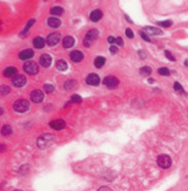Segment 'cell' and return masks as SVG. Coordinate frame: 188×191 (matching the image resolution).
<instances>
[{"label": "cell", "instance_id": "obj_36", "mask_svg": "<svg viewBox=\"0 0 188 191\" xmlns=\"http://www.w3.org/2000/svg\"><path fill=\"white\" fill-rule=\"evenodd\" d=\"M125 35H126V37H127V38H130V39H132V38L134 37V33H133V31H132L131 29H129V28L125 30Z\"/></svg>", "mask_w": 188, "mask_h": 191}, {"label": "cell", "instance_id": "obj_25", "mask_svg": "<svg viewBox=\"0 0 188 191\" xmlns=\"http://www.w3.org/2000/svg\"><path fill=\"white\" fill-rule=\"evenodd\" d=\"M13 134V129H12V127L9 125V124H5V125H2V128H1V135L2 136H11Z\"/></svg>", "mask_w": 188, "mask_h": 191}, {"label": "cell", "instance_id": "obj_40", "mask_svg": "<svg viewBox=\"0 0 188 191\" xmlns=\"http://www.w3.org/2000/svg\"><path fill=\"white\" fill-rule=\"evenodd\" d=\"M108 43H109V44H115V43H116V38H114V37H111V36L108 37Z\"/></svg>", "mask_w": 188, "mask_h": 191}, {"label": "cell", "instance_id": "obj_24", "mask_svg": "<svg viewBox=\"0 0 188 191\" xmlns=\"http://www.w3.org/2000/svg\"><path fill=\"white\" fill-rule=\"evenodd\" d=\"M105 63H106V58H103V56H96L94 60V66L98 69L102 68L105 66Z\"/></svg>", "mask_w": 188, "mask_h": 191}, {"label": "cell", "instance_id": "obj_11", "mask_svg": "<svg viewBox=\"0 0 188 191\" xmlns=\"http://www.w3.org/2000/svg\"><path fill=\"white\" fill-rule=\"evenodd\" d=\"M142 31H145L149 36H161V35H163V31L157 27H145L142 29Z\"/></svg>", "mask_w": 188, "mask_h": 191}, {"label": "cell", "instance_id": "obj_31", "mask_svg": "<svg viewBox=\"0 0 188 191\" xmlns=\"http://www.w3.org/2000/svg\"><path fill=\"white\" fill-rule=\"evenodd\" d=\"M44 90H45L46 93H53L54 91H55V88H54V85H52V84H45L44 85Z\"/></svg>", "mask_w": 188, "mask_h": 191}, {"label": "cell", "instance_id": "obj_32", "mask_svg": "<svg viewBox=\"0 0 188 191\" xmlns=\"http://www.w3.org/2000/svg\"><path fill=\"white\" fill-rule=\"evenodd\" d=\"M164 54H165V56H166V58H168L170 61H172V62H175V60H177V59H175V56L172 54L170 51H164Z\"/></svg>", "mask_w": 188, "mask_h": 191}, {"label": "cell", "instance_id": "obj_10", "mask_svg": "<svg viewBox=\"0 0 188 191\" xmlns=\"http://www.w3.org/2000/svg\"><path fill=\"white\" fill-rule=\"evenodd\" d=\"M39 65L44 68H48L52 65V58L49 54H41L39 58Z\"/></svg>", "mask_w": 188, "mask_h": 191}, {"label": "cell", "instance_id": "obj_22", "mask_svg": "<svg viewBox=\"0 0 188 191\" xmlns=\"http://www.w3.org/2000/svg\"><path fill=\"white\" fill-rule=\"evenodd\" d=\"M56 68H57V70H60V71H66L68 69L67 61L63 60V59L57 60V61H56Z\"/></svg>", "mask_w": 188, "mask_h": 191}, {"label": "cell", "instance_id": "obj_34", "mask_svg": "<svg viewBox=\"0 0 188 191\" xmlns=\"http://www.w3.org/2000/svg\"><path fill=\"white\" fill-rule=\"evenodd\" d=\"M11 91V88L7 86V85H1V96H5L7 93H9Z\"/></svg>", "mask_w": 188, "mask_h": 191}, {"label": "cell", "instance_id": "obj_30", "mask_svg": "<svg viewBox=\"0 0 188 191\" xmlns=\"http://www.w3.org/2000/svg\"><path fill=\"white\" fill-rule=\"evenodd\" d=\"M151 73H153V70H151V68H150V67H148V66L140 68V74H141L142 76H149Z\"/></svg>", "mask_w": 188, "mask_h": 191}, {"label": "cell", "instance_id": "obj_9", "mask_svg": "<svg viewBox=\"0 0 188 191\" xmlns=\"http://www.w3.org/2000/svg\"><path fill=\"white\" fill-rule=\"evenodd\" d=\"M103 84L107 86L108 89H115L118 86L119 81L118 78H116L115 76H107L105 80H103Z\"/></svg>", "mask_w": 188, "mask_h": 191}, {"label": "cell", "instance_id": "obj_19", "mask_svg": "<svg viewBox=\"0 0 188 191\" xmlns=\"http://www.w3.org/2000/svg\"><path fill=\"white\" fill-rule=\"evenodd\" d=\"M63 88L66 89V91H70V90H76L78 88V84L76 80H68L67 82L63 84Z\"/></svg>", "mask_w": 188, "mask_h": 191}, {"label": "cell", "instance_id": "obj_43", "mask_svg": "<svg viewBox=\"0 0 188 191\" xmlns=\"http://www.w3.org/2000/svg\"><path fill=\"white\" fill-rule=\"evenodd\" d=\"M149 83H154V80L153 78H149Z\"/></svg>", "mask_w": 188, "mask_h": 191}, {"label": "cell", "instance_id": "obj_5", "mask_svg": "<svg viewBox=\"0 0 188 191\" xmlns=\"http://www.w3.org/2000/svg\"><path fill=\"white\" fill-rule=\"evenodd\" d=\"M157 164H158V166H160L161 168H163V169H168V168L171 167L172 160H171V158H170L169 155H166V154H161V155L157 158Z\"/></svg>", "mask_w": 188, "mask_h": 191}, {"label": "cell", "instance_id": "obj_37", "mask_svg": "<svg viewBox=\"0 0 188 191\" xmlns=\"http://www.w3.org/2000/svg\"><path fill=\"white\" fill-rule=\"evenodd\" d=\"M109 51H110V53H111V54H116V53L118 52V47H117V46L111 45V46H110V48H109Z\"/></svg>", "mask_w": 188, "mask_h": 191}, {"label": "cell", "instance_id": "obj_23", "mask_svg": "<svg viewBox=\"0 0 188 191\" xmlns=\"http://www.w3.org/2000/svg\"><path fill=\"white\" fill-rule=\"evenodd\" d=\"M17 74V69L15 67H8L4 70V76L5 77H14Z\"/></svg>", "mask_w": 188, "mask_h": 191}, {"label": "cell", "instance_id": "obj_33", "mask_svg": "<svg viewBox=\"0 0 188 191\" xmlns=\"http://www.w3.org/2000/svg\"><path fill=\"white\" fill-rule=\"evenodd\" d=\"M71 103H77V104H79V103H81V96H78V95H74V96H71Z\"/></svg>", "mask_w": 188, "mask_h": 191}, {"label": "cell", "instance_id": "obj_35", "mask_svg": "<svg viewBox=\"0 0 188 191\" xmlns=\"http://www.w3.org/2000/svg\"><path fill=\"white\" fill-rule=\"evenodd\" d=\"M140 36H141V38H142L143 41H148V43H150V41H150V38H149V35H147V33H146L145 31H142V30L140 31Z\"/></svg>", "mask_w": 188, "mask_h": 191}, {"label": "cell", "instance_id": "obj_1", "mask_svg": "<svg viewBox=\"0 0 188 191\" xmlns=\"http://www.w3.org/2000/svg\"><path fill=\"white\" fill-rule=\"evenodd\" d=\"M54 143V138L51 134H44L37 139V145L39 149H46L49 148Z\"/></svg>", "mask_w": 188, "mask_h": 191}, {"label": "cell", "instance_id": "obj_3", "mask_svg": "<svg viewBox=\"0 0 188 191\" xmlns=\"http://www.w3.org/2000/svg\"><path fill=\"white\" fill-rule=\"evenodd\" d=\"M99 37V31L96 29H91L87 31L85 38H84V46L85 47H90L92 44L94 43L95 39H98Z\"/></svg>", "mask_w": 188, "mask_h": 191}, {"label": "cell", "instance_id": "obj_14", "mask_svg": "<svg viewBox=\"0 0 188 191\" xmlns=\"http://www.w3.org/2000/svg\"><path fill=\"white\" fill-rule=\"evenodd\" d=\"M33 51L31 50V48H25V50H22L21 52H20V54H18V58L21 59V60H24V61H28V60H30L31 58H33Z\"/></svg>", "mask_w": 188, "mask_h": 191}, {"label": "cell", "instance_id": "obj_17", "mask_svg": "<svg viewBox=\"0 0 188 191\" xmlns=\"http://www.w3.org/2000/svg\"><path fill=\"white\" fill-rule=\"evenodd\" d=\"M102 16H103L102 11H100V9H94L93 12H91V14H90V20H91L92 22H99V21L102 19Z\"/></svg>", "mask_w": 188, "mask_h": 191}, {"label": "cell", "instance_id": "obj_6", "mask_svg": "<svg viewBox=\"0 0 188 191\" xmlns=\"http://www.w3.org/2000/svg\"><path fill=\"white\" fill-rule=\"evenodd\" d=\"M44 98H45V95H44V92L41 91V90H33L31 93H30V99H31V101L32 103H36V104H40L42 103V100H44Z\"/></svg>", "mask_w": 188, "mask_h": 191}, {"label": "cell", "instance_id": "obj_28", "mask_svg": "<svg viewBox=\"0 0 188 191\" xmlns=\"http://www.w3.org/2000/svg\"><path fill=\"white\" fill-rule=\"evenodd\" d=\"M172 24H173V22H172L171 20L158 21V22H157V26H160V27H162V28H170V27H172Z\"/></svg>", "mask_w": 188, "mask_h": 191}, {"label": "cell", "instance_id": "obj_18", "mask_svg": "<svg viewBox=\"0 0 188 191\" xmlns=\"http://www.w3.org/2000/svg\"><path fill=\"white\" fill-rule=\"evenodd\" d=\"M49 127L54 130H62L66 127V122L63 120H54L49 122Z\"/></svg>", "mask_w": 188, "mask_h": 191}, {"label": "cell", "instance_id": "obj_16", "mask_svg": "<svg viewBox=\"0 0 188 191\" xmlns=\"http://www.w3.org/2000/svg\"><path fill=\"white\" fill-rule=\"evenodd\" d=\"M46 43H47V41H45V39H44L42 37H40V36L35 37V38H33V41H32L33 46H35L37 50H41V48H44Z\"/></svg>", "mask_w": 188, "mask_h": 191}, {"label": "cell", "instance_id": "obj_8", "mask_svg": "<svg viewBox=\"0 0 188 191\" xmlns=\"http://www.w3.org/2000/svg\"><path fill=\"white\" fill-rule=\"evenodd\" d=\"M60 41H61V35H60L59 32H52V33H49L48 37H47V39H46L47 44H48L51 47L56 46Z\"/></svg>", "mask_w": 188, "mask_h": 191}, {"label": "cell", "instance_id": "obj_7", "mask_svg": "<svg viewBox=\"0 0 188 191\" xmlns=\"http://www.w3.org/2000/svg\"><path fill=\"white\" fill-rule=\"evenodd\" d=\"M12 83L15 88H22L27 84V78L24 75H21V74H16L12 78Z\"/></svg>", "mask_w": 188, "mask_h": 191}, {"label": "cell", "instance_id": "obj_45", "mask_svg": "<svg viewBox=\"0 0 188 191\" xmlns=\"http://www.w3.org/2000/svg\"><path fill=\"white\" fill-rule=\"evenodd\" d=\"M44 1H47V0H44Z\"/></svg>", "mask_w": 188, "mask_h": 191}, {"label": "cell", "instance_id": "obj_27", "mask_svg": "<svg viewBox=\"0 0 188 191\" xmlns=\"http://www.w3.org/2000/svg\"><path fill=\"white\" fill-rule=\"evenodd\" d=\"M173 89H175V91L177 92V93H179V95H184V96H186L187 93H186V91L184 90V88L179 84L178 82H175V85H173Z\"/></svg>", "mask_w": 188, "mask_h": 191}, {"label": "cell", "instance_id": "obj_15", "mask_svg": "<svg viewBox=\"0 0 188 191\" xmlns=\"http://www.w3.org/2000/svg\"><path fill=\"white\" fill-rule=\"evenodd\" d=\"M61 20L60 19H57L56 16H51V17H48V20H47V26L49 28H52V29H57V28L61 27Z\"/></svg>", "mask_w": 188, "mask_h": 191}, {"label": "cell", "instance_id": "obj_21", "mask_svg": "<svg viewBox=\"0 0 188 191\" xmlns=\"http://www.w3.org/2000/svg\"><path fill=\"white\" fill-rule=\"evenodd\" d=\"M49 13L52 16H61L62 14L64 13V9L61 6H53L49 11Z\"/></svg>", "mask_w": 188, "mask_h": 191}, {"label": "cell", "instance_id": "obj_26", "mask_svg": "<svg viewBox=\"0 0 188 191\" xmlns=\"http://www.w3.org/2000/svg\"><path fill=\"white\" fill-rule=\"evenodd\" d=\"M35 23H36V20H35V19H31V20H30V21H29V22L27 23L25 28L23 29V31L21 32V37H25V33H28V32H29L30 28L32 27V26H33Z\"/></svg>", "mask_w": 188, "mask_h": 191}, {"label": "cell", "instance_id": "obj_2", "mask_svg": "<svg viewBox=\"0 0 188 191\" xmlns=\"http://www.w3.org/2000/svg\"><path fill=\"white\" fill-rule=\"evenodd\" d=\"M13 108L17 113H25L30 108V103L27 99H17L13 105Z\"/></svg>", "mask_w": 188, "mask_h": 191}, {"label": "cell", "instance_id": "obj_29", "mask_svg": "<svg viewBox=\"0 0 188 191\" xmlns=\"http://www.w3.org/2000/svg\"><path fill=\"white\" fill-rule=\"evenodd\" d=\"M157 73L162 75V76H170V74H171V71H170V69L166 68V67H161V68L157 69Z\"/></svg>", "mask_w": 188, "mask_h": 191}, {"label": "cell", "instance_id": "obj_13", "mask_svg": "<svg viewBox=\"0 0 188 191\" xmlns=\"http://www.w3.org/2000/svg\"><path fill=\"white\" fill-rule=\"evenodd\" d=\"M69 56H70V60H71L72 62H75V63H79L81 60L84 59V54H83V52L78 51V50L72 51Z\"/></svg>", "mask_w": 188, "mask_h": 191}, {"label": "cell", "instance_id": "obj_12", "mask_svg": "<svg viewBox=\"0 0 188 191\" xmlns=\"http://www.w3.org/2000/svg\"><path fill=\"white\" fill-rule=\"evenodd\" d=\"M100 77L99 75L96 74H90L87 77H86V84L87 85H92V86H96L100 84Z\"/></svg>", "mask_w": 188, "mask_h": 191}, {"label": "cell", "instance_id": "obj_20", "mask_svg": "<svg viewBox=\"0 0 188 191\" xmlns=\"http://www.w3.org/2000/svg\"><path fill=\"white\" fill-rule=\"evenodd\" d=\"M75 45V38L71 37V36H67L63 38V41H62V46L64 48H71L72 46Z\"/></svg>", "mask_w": 188, "mask_h": 191}, {"label": "cell", "instance_id": "obj_38", "mask_svg": "<svg viewBox=\"0 0 188 191\" xmlns=\"http://www.w3.org/2000/svg\"><path fill=\"white\" fill-rule=\"evenodd\" d=\"M138 54H139V56H140V59H142V60L147 58L146 52H145V51H142V50H139V51H138Z\"/></svg>", "mask_w": 188, "mask_h": 191}, {"label": "cell", "instance_id": "obj_39", "mask_svg": "<svg viewBox=\"0 0 188 191\" xmlns=\"http://www.w3.org/2000/svg\"><path fill=\"white\" fill-rule=\"evenodd\" d=\"M116 43H117V45H118V46H123V45H124V41H123V39H122L121 37H118V38H116Z\"/></svg>", "mask_w": 188, "mask_h": 191}, {"label": "cell", "instance_id": "obj_44", "mask_svg": "<svg viewBox=\"0 0 188 191\" xmlns=\"http://www.w3.org/2000/svg\"><path fill=\"white\" fill-rule=\"evenodd\" d=\"M185 66H187V67H188V60H186V61H185Z\"/></svg>", "mask_w": 188, "mask_h": 191}, {"label": "cell", "instance_id": "obj_4", "mask_svg": "<svg viewBox=\"0 0 188 191\" xmlns=\"http://www.w3.org/2000/svg\"><path fill=\"white\" fill-rule=\"evenodd\" d=\"M23 70L27 73L28 75H36L39 71V67L35 61H27L23 65Z\"/></svg>", "mask_w": 188, "mask_h": 191}, {"label": "cell", "instance_id": "obj_42", "mask_svg": "<svg viewBox=\"0 0 188 191\" xmlns=\"http://www.w3.org/2000/svg\"><path fill=\"white\" fill-rule=\"evenodd\" d=\"M4 150H5V146H4V144H2V145H1V152H2Z\"/></svg>", "mask_w": 188, "mask_h": 191}, {"label": "cell", "instance_id": "obj_41", "mask_svg": "<svg viewBox=\"0 0 188 191\" xmlns=\"http://www.w3.org/2000/svg\"><path fill=\"white\" fill-rule=\"evenodd\" d=\"M125 20H126V21H127V22H130V23H132V20H131V19H130V16H129V15H127V14H126V15H125Z\"/></svg>", "mask_w": 188, "mask_h": 191}]
</instances>
